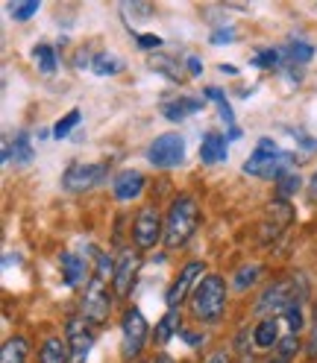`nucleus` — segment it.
Masks as SVG:
<instances>
[{
	"mask_svg": "<svg viewBox=\"0 0 317 363\" xmlns=\"http://www.w3.org/2000/svg\"><path fill=\"white\" fill-rule=\"evenodd\" d=\"M141 191H144V176L139 170H121L115 176V182H112V194H115V199H121V202L135 199Z\"/></svg>",
	"mask_w": 317,
	"mask_h": 363,
	"instance_id": "15",
	"label": "nucleus"
},
{
	"mask_svg": "<svg viewBox=\"0 0 317 363\" xmlns=\"http://www.w3.org/2000/svg\"><path fill=\"white\" fill-rule=\"evenodd\" d=\"M226 311V284L220 276H203L191 293V313L200 323H217Z\"/></svg>",
	"mask_w": 317,
	"mask_h": 363,
	"instance_id": "2",
	"label": "nucleus"
},
{
	"mask_svg": "<svg viewBox=\"0 0 317 363\" xmlns=\"http://www.w3.org/2000/svg\"><path fill=\"white\" fill-rule=\"evenodd\" d=\"M92 71H95L97 77H115V74L124 71V59L115 56V53H97V56L92 59Z\"/></svg>",
	"mask_w": 317,
	"mask_h": 363,
	"instance_id": "22",
	"label": "nucleus"
},
{
	"mask_svg": "<svg viewBox=\"0 0 317 363\" xmlns=\"http://www.w3.org/2000/svg\"><path fill=\"white\" fill-rule=\"evenodd\" d=\"M212 41H215V44L235 41V30H215V33H212Z\"/></svg>",
	"mask_w": 317,
	"mask_h": 363,
	"instance_id": "32",
	"label": "nucleus"
},
{
	"mask_svg": "<svg viewBox=\"0 0 317 363\" xmlns=\"http://www.w3.org/2000/svg\"><path fill=\"white\" fill-rule=\"evenodd\" d=\"M132 235H135V246L139 249H150L158 243V238H165L162 232V220L153 208H141L139 217H135V225H132Z\"/></svg>",
	"mask_w": 317,
	"mask_h": 363,
	"instance_id": "12",
	"label": "nucleus"
},
{
	"mask_svg": "<svg viewBox=\"0 0 317 363\" xmlns=\"http://www.w3.org/2000/svg\"><path fill=\"white\" fill-rule=\"evenodd\" d=\"M256 279H259V264H244V267L235 272V287H238V290H247Z\"/></svg>",
	"mask_w": 317,
	"mask_h": 363,
	"instance_id": "30",
	"label": "nucleus"
},
{
	"mask_svg": "<svg viewBox=\"0 0 317 363\" xmlns=\"http://www.w3.org/2000/svg\"><path fill=\"white\" fill-rule=\"evenodd\" d=\"M197 220H200V208L191 196H179L171 202V211L165 220V246L168 249H179L186 246L188 238L197 229Z\"/></svg>",
	"mask_w": 317,
	"mask_h": 363,
	"instance_id": "3",
	"label": "nucleus"
},
{
	"mask_svg": "<svg viewBox=\"0 0 317 363\" xmlns=\"http://www.w3.org/2000/svg\"><path fill=\"white\" fill-rule=\"evenodd\" d=\"M179 334H183V337L188 340V343H191V346H197V343H200V340H203L200 334H188V331H179Z\"/></svg>",
	"mask_w": 317,
	"mask_h": 363,
	"instance_id": "38",
	"label": "nucleus"
},
{
	"mask_svg": "<svg viewBox=\"0 0 317 363\" xmlns=\"http://www.w3.org/2000/svg\"><path fill=\"white\" fill-rule=\"evenodd\" d=\"M203 103H206V97H179V100H173V103H165L162 111H165L168 121L179 123V121H186L188 115H194V111H200Z\"/></svg>",
	"mask_w": 317,
	"mask_h": 363,
	"instance_id": "18",
	"label": "nucleus"
},
{
	"mask_svg": "<svg viewBox=\"0 0 317 363\" xmlns=\"http://www.w3.org/2000/svg\"><path fill=\"white\" fill-rule=\"evenodd\" d=\"M65 337H68V349H71V360L74 363H85L88 352L95 346V328L85 316H71L65 325Z\"/></svg>",
	"mask_w": 317,
	"mask_h": 363,
	"instance_id": "7",
	"label": "nucleus"
},
{
	"mask_svg": "<svg viewBox=\"0 0 317 363\" xmlns=\"http://www.w3.org/2000/svg\"><path fill=\"white\" fill-rule=\"evenodd\" d=\"M267 363H288L285 357H274V360H267Z\"/></svg>",
	"mask_w": 317,
	"mask_h": 363,
	"instance_id": "41",
	"label": "nucleus"
},
{
	"mask_svg": "<svg viewBox=\"0 0 317 363\" xmlns=\"http://www.w3.org/2000/svg\"><path fill=\"white\" fill-rule=\"evenodd\" d=\"M139 48H162V38L158 35H139Z\"/></svg>",
	"mask_w": 317,
	"mask_h": 363,
	"instance_id": "34",
	"label": "nucleus"
},
{
	"mask_svg": "<svg viewBox=\"0 0 317 363\" xmlns=\"http://www.w3.org/2000/svg\"><path fill=\"white\" fill-rule=\"evenodd\" d=\"M226 144H230V138L220 135V132H206V135H203V144H200L203 164H220V162H226V158H230Z\"/></svg>",
	"mask_w": 317,
	"mask_h": 363,
	"instance_id": "16",
	"label": "nucleus"
},
{
	"mask_svg": "<svg viewBox=\"0 0 317 363\" xmlns=\"http://www.w3.org/2000/svg\"><path fill=\"white\" fill-rule=\"evenodd\" d=\"M59 264H62V279H65L68 287H77V284L85 279V261H82L80 255L65 252V255L59 258Z\"/></svg>",
	"mask_w": 317,
	"mask_h": 363,
	"instance_id": "19",
	"label": "nucleus"
},
{
	"mask_svg": "<svg viewBox=\"0 0 317 363\" xmlns=\"http://www.w3.org/2000/svg\"><path fill=\"white\" fill-rule=\"evenodd\" d=\"M282 50H285V59L291 65H303V62H308L314 56V44L311 41H303V38H291L288 48H282Z\"/></svg>",
	"mask_w": 317,
	"mask_h": 363,
	"instance_id": "23",
	"label": "nucleus"
},
{
	"mask_svg": "<svg viewBox=\"0 0 317 363\" xmlns=\"http://www.w3.org/2000/svg\"><path fill=\"white\" fill-rule=\"evenodd\" d=\"M33 59H36L38 71H41L44 77H53V74H56V53H53L50 44H38V48L33 50Z\"/></svg>",
	"mask_w": 317,
	"mask_h": 363,
	"instance_id": "25",
	"label": "nucleus"
},
{
	"mask_svg": "<svg viewBox=\"0 0 317 363\" xmlns=\"http://www.w3.org/2000/svg\"><path fill=\"white\" fill-rule=\"evenodd\" d=\"M183 158H186V141L179 132L156 135V141L147 147V162L158 170H171L176 164H183Z\"/></svg>",
	"mask_w": 317,
	"mask_h": 363,
	"instance_id": "5",
	"label": "nucleus"
},
{
	"mask_svg": "<svg viewBox=\"0 0 317 363\" xmlns=\"http://www.w3.org/2000/svg\"><path fill=\"white\" fill-rule=\"evenodd\" d=\"M68 354H71V349H68V343L62 337H48L41 346L38 363H68Z\"/></svg>",
	"mask_w": 317,
	"mask_h": 363,
	"instance_id": "20",
	"label": "nucleus"
},
{
	"mask_svg": "<svg viewBox=\"0 0 317 363\" xmlns=\"http://www.w3.org/2000/svg\"><path fill=\"white\" fill-rule=\"evenodd\" d=\"M308 354L317 357V308H314V325H311V337H308Z\"/></svg>",
	"mask_w": 317,
	"mask_h": 363,
	"instance_id": "33",
	"label": "nucleus"
},
{
	"mask_svg": "<svg viewBox=\"0 0 317 363\" xmlns=\"http://www.w3.org/2000/svg\"><path fill=\"white\" fill-rule=\"evenodd\" d=\"M188 71H191V77H200L203 74V62L197 56H188Z\"/></svg>",
	"mask_w": 317,
	"mask_h": 363,
	"instance_id": "35",
	"label": "nucleus"
},
{
	"mask_svg": "<svg viewBox=\"0 0 317 363\" xmlns=\"http://www.w3.org/2000/svg\"><path fill=\"white\" fill-rule=\"evenodd\" d=\"M147 65L153 67V71H162L168 79H179V77H183V67H179V62H173V59H171V56H165V53L150 56V59H147Z\"/></svg>",
	"mask_w": 317,
	"mask_h": 363,
	"instance_id": "26",
	"label": "nucleus"
},
{
	"mask_svg": "<svg viewBox=\"0 0 317 363\" xmlns=\"http://www.w3.org/2000/svg\"><path fill=\"white\" fill-rule=\"evenodd\" d=\"M220 74H230V77H235L238 71H235V67H232V65H220Z\"/></svg>",
	"mask_w": 317,
	"mask_h": 363,
	"instance_id": "39",
	"label": "nucleus"
},
{
	"mask_svg": "<svg viewBox=\"0 0 317 363\" xmlns=\"http://www.w3.org/2000/svg\"><path fill=\"white\" fill-rule=\"evenodd\" d=\"M80 118H82V115H80V108H71V111H68V115H65V118H62V121L53 126V138H59V141H62L65 135H68V132H71V129L80 123Z\"/></svg>",
	"mask_w": 317,
	"mask_h": 363,
	"instance_id": "29",
	"label": "nucleus"
},
{
	"mask_svg": "<svg viewBox=\"0 0 317 363\" xmlns=\"http://www.w3.org/2000/svg\"><path fill=\"white\" fill-rule=\"evenodd\" d=\"M150 337V325L139 308H129L121 320V352L127 360H135L144 352V343Z\"/></svg>",
	"mask_w": 317,
	"mask_h": 363,
	"instance_id": "4",
	"label": "nucleus"
},
{
	"mask_svg": "<svg viewBox=\"0 0 317 363\" xmlns=\"http://www.w3.org/2000/svg\"><path fill=\"white\" fill-rule=\"evenodd\" d=\"M106 281L109 279H103V276H95L88 279V284H85V296H82V316L92 325H100V323H106L109 320V311H112V299H109V287H106Z\"/></svg>",
	"mask_w": 317,
	"mask_h": 363,
	"instance_id": "6",
	"label": "nucleus"
},
{
	"mask_svg": "<svg viewBox=\"0 0 317 363\" xmlns=\"http://www.w3.org/2000/svg\"><path fill=\"white\" fill-rule=\"evenodd\" d=\"M308 199H311L314 206H317V170H314V176L308 179Z\"/></svg>",
	"mask_w": 317,
	"mask_h": 363,
	"instance_id": "36",
	"label": "nucleus"
},
{
	"mask_svg": "<svg viewBox=\"0 0 317 363\" xmlns=\"http://www.w3.org/2000/svg\"><path fill=\"white\" fill-rule=\"evenodd\" d=\"M100 179H103V164H71L62 176V188L71 194H82L92 191Z\"/></svg>",
	"mask_w": 317,
	"mask_h": 363,
	"instance_id": "11",
	"label": "nucleus"
},
{
	"mask_svg": "<svg viewBox=\"0 0 317 363\" xmlns=\"http://www.w3.org/2000/svg\"><path fill=\"white\" fill-rule=\"evenodd\" d=\"M203 97L212 100V103L217 106L220 121H223L226 126H230V135H226V138H230V141H238V138H241V129L235 126V111H232V106H230V100H226L223 91H220V88H215V85H209L206 91H203Z\"/></svg>",
	"mask_w": 317,
	"mask_h": 363,
	"instance_id": "17",
	"label": "nucleus"
},
{
	"mask_svg": "<svg viewBox=\"0 0 317 363\" xmlns=\"http://www.w3.org/2000/svg\"><path fill=\"white\" fill-rule=\"evenodd\" d=\"M297 299V293H294V287L288 281H276V284H270L259 302H256V313L262 316V320H267V316H282L288 311V305Z\"/></svg>",
	"mask_w": 317,
	"mask_h": 363,
	"instance_id": "8",
	"label": "nucleus"
},
{
	"mask_svg": "<svg viewBox=\"0 0 317 363\" xmlns=\"http://www.w3.org/2000/svg\"><path fill=\"white\" fill-rule=\"evenodd\" d=\"M38 0H24V4H15L12 6V18L15 21H27V18H33L36 12H38Z\"/></svg>",
	"mask_w": 317,
	"mask_h": 363,
	"instance_id": "31",
	"label": "nucleus"
},
{
	"mask_svg": "<svg viewBox=\"0 0 317 363\" xmlns=\"http://www.w3.org/2000/svg\"><path fill=\"white\" fill-rule=\"evenodd\" d=\"M300 185H303V179H300V173H288V176H282L279 182H276V191H279V199L285 202L288 196H294L300 191Z\"/></svg>",
	"mask_w": 317,
	"mask_h": 363,
	"instance_id": "28",
	"label": "nucleus"
},
{
	"mask_svg": "<svg viewBox=\"0 0 317 363\" xmlns=\"http://www.w3.org/2000/svg\"><path fill=\"white\" fill-rule=\"evenodd\" d=\"M176 331H179V308H168V313L162 316V323L156 325V343L165 346Z\"/></svg>",
	"mask_w": 317,
	"mask_h": 363,
	"instance_id": "24",
	"label": "nucleus"
},
{
	"mask_svg": "<svg viewBox=\"0 0 317 363\" xmlns=\"http://www.w3.org/2000/svg\"><path fill=\"white\" fill-rule=\"evenodd\" d=\"M209 363H230V354H226V352H215L209 357Z\"/></svg>",
	"mask_w": 317,
	"mask_h": 363,
	"instance_id": "37",
	"label": "nucleus"
},
{
	"mask_svg": "<svg viewBox=\"0 0 317 363\" xmlns=\"http://www.w3.org/2000/svg\"><path fill=\"white\" fill-rule=\"evenodd\" d=\"M288 337V323H285V316H267V320H262L253 331V340H256V346L259 349H274L279 346L282 340Z\"/></svg>",
	"mask_w": 317,
	"mask_h": 363,
	"instance_id": "13",
	"label": "nucleus"
},
{
	"mask_svg": "<svg viewBox=\"0 0 317 363\" xmlns=\"http://www.w3.org/2000/svg\"><path fill=\"white\" fill-rule=\"evenodd\" d=\"M285 50L282 48H264L253 56V65L256 67H285Z\"/></svg>",
	"mask_w": 317,
	"mask_h": 363,
	"instance_id": "27",
	"label": "nucleus"
},
{
	"mask_svg": "<svg viewBox=\"0 0 317 363\" xmlns=\"http://www.w3.org/2000/svg\"><path fill=\"white\" fill-rule=\"evenodd\" d=\"M33 162V144L27 132H18L12 141L4 144V164H15V167H27Z\"/></svg>",
	"mask_w": 317,
	"mask_h": 363,
	"instance_id": "14",
	"label": "nucleus"
},
{
	"mask_svg": "<svg viewBox=\"0 0 317 363\" xmlns=\"http://www.w3.org/2000/svg\"><path fill=\"white\" fill-rule=\"evenodd\" d=\"M30 346L24 337H12L4 343V352H0V363H27Z\"/></svg>",
	"mask_w": 317,
	"mask_h": 363,
	"instance_id": "21",
	"label": "nucleus"
},
{
	"mask_svg": "<svg viewBox=\"0 0 317 363\" xmlns=\"http://www.w3.org/2000/svg\"><path fill=\"white\" fill-rule=\"evenodd\" d=\"M203 279V261H188L183 267V272L173 279V284L168 287V308H179L183 305V299L188 296V293H194V287L200 284Z\"/></svg>",
	"mask_w": 317,
	"mask_h": 363,
	"instance_id": "10",
	"label": "nucleus"
},
{
	"mask_svg": "<svg viewBox=\"0 0 317 363\" xmlns=\"http://www.w3.org/2000/svg\"><path fill=\"white\" fill-rule=\"evenodd\" d=\"M291 164H294V155H291V152L279 150V144H276V141H270V138H259V144H256L253 155L244 162V173H250V176H262V179H276V182H279L282 176L294 173V170H291Z\"/></svg>",
	"mask_w": 317,
	"mask_h": 363,
	"instance_id": "1",
	"label": "nucleus"
},
{
	"mask_svg": "<svg viewBox=\"0 0 317 363\" xmlns=\"http://www.w3.org/2000/svg\"><path fill=\"white\" fill-rule=\"evenodd\" d=\"M139 269H141V255L135 252V249H121V255L115 258V279H112L118 296H129L132 293Z\"/></svg>",
	"mask_w": 317,
	"mask_h": 363,
	"instance_id": "9",
	"label": "nucleus"
},
{
	"mask_svg": "<svg viewBox=\"0 0 317 363\" xmlns=\"http://www.w3.org/2000/svg\"><path fill=\"white\" fill-rule=\"evenodd\" d=\"M150 363H173L168 354H156V360H150Z\"/></svg>",
	"mask_w": 317,
	"mask_h": 363,
	"instance_id": "40",
	"label": "nucleus"
}]
</instances>
